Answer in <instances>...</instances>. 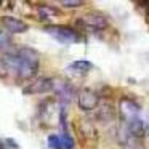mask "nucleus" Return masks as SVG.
<instances>
[{"label":"nucleus","mask_w":149,"mask_h":149,"mask_svg":"<svg viewBox=\"0 0 149 149\" xmlns=\"http://www.w3.org/2000/svg\"><path fill=\"white\" fill-rule=\"evenodd\" d=\"M5 72L15 74L21 79H31L39 72V55L31 48L10 50L2 56Z\"/></svg>","instance_id":"f257e3e1"},{"label":"nucleus","mask_w":149,"mask_h":149,"mask_svg":"<svg viewBox=\"0 0 149 149\" xmlns=\"http://www.w3.org/2000/svg\"><path fill=\"white\" fill-rule=\"evenodd\" d=\"M45 32L48 34L52 39H55L56 42L59 43H75L80 40V36H79L77 31H74L72 27H64V26H47Z\"/></svg>","instance_id":"f03ea898"},{"label":"nucleus","mask_w":149,"mask_h":149,"mask_svg":"<svg viewBox=\"0 0 149 149\" xmlns=\"http://www.w3.org/2000/svg\"><path fill=\"white\" fill-rule=\"evenodd\" d=\"M119 112L123 123H132L141 119V106L136 101L128 100V98H123L119 103Z\"/></svg>","instance_id":"7ed1b4c3"},{"label":"nucleus","mask_w":149,"mask_h":149,"mask_svg":"<svg viewBox=\"0 0 149 149\" xmlns=\"http://www.w3.org/2000/svg\"><path fill=\"white\" fill-rule=\"evenodd\" d=\"M52 90H55V79L37 77L23 88V93L24 95H42V93H48Z\"/></svg>","instance_id":"20e7f679"},{"label":"nucleus","mask_w":149,"mask_h":149,"mask_svg":"<svg viewBox=\"0 0 149 149\" xmlns=\"http://www.w3.org/2000/svg\"><path fill=\"white\" fill-rule=\"evenodd\" d=\"M77 104L84 111H93L100 104V96H98V93L95 90H91L88 87H84L77 93Z\"/></svg>","instance_id":"39448f33"},{"label":"nucleus","mask_w":149,"mask_h":149,"mask_svg":"<svg viewBox=\"0 0 149 149\" xmlns=\"http://www.w3.org/2000/svg\"><path fill=\"white\" fill-rule=\"evenodd\" d=\"M55 93L61 104H69L75 96V88L69 82H59V84L55 82Z\"/></svg>","instance_id":"423d86ee"},{"label":"nucleus","mask_w":149,"mask_h":149,"mask_svg":"<svg viewBox=\"0 0 149 149\" xmlns=\"http://www.w3.org/2000/svg\"><path fill=\"white\" fill-rule=\"evenodd\" d=\"M80 23H84L85 27L88 29H93V31H101V29H106L109 26V21H107L106 16H103L101 13H90L80 19Z\"/></svg>","instance_id":"0eeeda50"},{"label":"nucleus","mask_w":149,"mask_h":149,"mask_svg":"<svg viewBox=\"0 0 149 149\" xmlns=\"http://www.w3.org/2000/svg\"><path fill=\"white\" fill-rule=\"evenodd\" d=\"M119 138H120V144H122L123 149H144L141 138H136V136L130 135L128 130L123 125L119 130Z\"/></svg>","instance_id":"6e6552de"},{"label":"nucleus","mask_w":149,"mask_h":149,"mask_svg":"<svg viewBox=\"0 0 149 149\" xmlns=\"http://www.w3.org/2000/svg\"><path fill=\"white\" fill-rule=\"evenodd\" d=\"M2 24H3V27L8 31L10 34H23L27 31V26L23 23L21 19H18V18L15 16H2Z\"/></svg>","instance_id":"1a4fd4ad"},{"label":"nucleus","mask_w":149,"mask_h":149,"mask_svg":"<svg viewBox=\"0 0 149 149\" xmlns=\"http://www.w3.org/2000/svg\"><path fill=\"white\" fill-rule=\"evenodd\" d=\"M93 69V64L90 61H85V59H80V61H74L68 66V71L77 72V74H87L88 71Z\"/></svg>","instance_id":"9d476101"},{"label":"nucleus","mask_w":149,"mask_h":149,"mask_svg":"<svg viewBox=\"0 0 149 149\" xmlns=\"http://www.w3.org/2000/svg\"><path fill=\"white\" fill-rule=\"evenodd\" d=\"M37 16L40 19H52L55 16H59V11L53 7H48V5H40L37 8Z\"/></svg>","instance_id":"9b49d317"},{"label":"nucleus","mask_w":149,"mask_h":149,"mask_svg":"<svg viewBox=\"0 0 149 149\" xmlns=\"http://www.w3.org/2000/svg\"><path fill=\"white\" fill-rule=\"evenodd\" d=\"M48 148H50V149H63L61 136H58V135H50V136H48Z\"/></svg>","instance_id":"f8f14e48"},{"label":"nucleus","mask_w":149,"mask_h":149,"mask_svg":"<svg viewBox=\"0 0 149 149\" xmlns=\"http://www.w3.org/2000/svg\"><path fill=\"white\" fill-rule=\"evenodd\" d=\"M61 143H63V149H74V139L68 132H64L61 135Z\"/></svg>","instance_id":"ddd939ff"},{"label":"nucleus","mask_w":149,"mask_h":149,"mask_svg":"<svg viewBox=\"0 0 149 149\" xmlns=\"http://www.w3.org/2000/svg\"><path fill=\"white\" fill-rule=\"evenodd\" d=\"M107 112H112V109H111L109 106H103V109L98 112V114H100L98 117H100L101 120H111L114 116H112V114H107Z\"/></svg>","instance_id":"4468645a"},{"label":"nucleus","mask_w":149,"mask_h":149,"mask_svg":"<svg viewBox=\"0 0 149 149\" xmlns=\"http://www.w3.org/2000/svg\"><path fill=\"white\" fill-rule=\"evenodd\" d=\"M80 5H82V2H68V0L63 2V7H69V8H77Z\"/></svg>","instance_id":"2eb2a0df"},{"label":"nucleus","mask_w":149,"mask_h":149,"mask_svg":"<svg viewBox=\"0 0 149 149\" xmlns=\"http://www.w3.org/2000/svg\"><path fill=\"white\" fill-rule=\"evenodd\" d=\"M0 74H5V66H3V61L0 58Z\"/></svg>","instance_id":"dca6fc26"},{"label":"nucleus","mask_w":149,"mask_h":149,"mask_svg":"<svg viewBox=\"0 0 149 149\" xmlns=\"http://www.w3.org/2000/svg\"><path fill=\"white\" fill-rule=\"evenodd\" d=\"M0 149H10V148L7 146V143H5V141H2V139H0Z\"/></svg>","instance_id":"f3484780"}]
</instances>
